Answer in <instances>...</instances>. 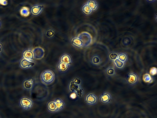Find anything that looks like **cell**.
Segmentation results:
<instances>
[{
    "label": "cell",
    "mask_w": 157,
    "mask_h": 118,
    "mask_svg": "<svg viewBox=\"0 0 157 118\" xmlns=\"http://www.w3.org/2000/svg\"><path fill=\"white\" fill-rule=\"evenodd\" d=\"M41 79L42 82L45 85L51 84L55 80V76L54 72L50 70H47L42 72L41 75Z\"/></svg>",
    "instance_id": "1"
},
{
    "label": "cell",
    "mask_w": 157,
    "mask_h": 118,
    "mask_svg": "<svg viewBox=\"0 0 157 118\" xmlns=\"http://www.w3.org/2000/svg\"><path fill=\"white\" fill-rule=\"evenodd\" d=\"M19 104L22 109L28 110L33 107L34 102L32 99L27 97L24 96L20 99Z\"/></svg>",
    "instance_id": "2"
},
{
    "label": "cell",
    "mask_w": 157,
    "mask_h": 118,
    "mask_svg": "<svg viewBox=\"0 0 157 118\" xmlns=\"http://www.w3.org/2000/svg\"><path fill=\"white\" fill-rule=\"evenodd\" d=\"M78 37L82 41L84 48L89 47L92 42V37L89 33L87 32H81Z\"/></svg>",
    "instance_id": "3"
},
{
    "label": "cell",
    "mask_w": 157,
    "mask_h": 118,
    "mask_svg": "<svg viewBox=\"0 0 157 118\" xmlns=\"http://www.w3.org/2000/svg\"><path fill=\"white\" fill-rule=\"evenodd\" d=\"M35 83V80L33 78H26L22 82V88L26 91H31L34 88Z\"/></svg>",
    "instance_id": "4"
},
{
    "label": "cell",
    "mask_w": 157,
    "mask_h": 118,
    "mask_svg": "<svg viewBox=\"0 0 157 118\" xmlns=\"http://www.w3.org/2000/svg\"><path fill=\"white\" fill-rule=\"evenodd\" d=\"M139 76L135 72H129L126 76V81L130 85H135L139 82Z\"/></svg>",
    "instance_id": "5"
},
{
    "label": "cell",
    "mask_w": 157,
    "mask_h": 118,
    "mask_svg": "<svg viewBox=\"0 0 157 118\" xmlns=\"http://www.w3.org/2000/svg\"><path fill=\"white\" fill-rule=\"evenodd\" d=\"M98 100L97 95L93 93H88L85 98V102L87 105H94L97 104Z\"/></svg>",
    "instance_id": "6"
},
{
    "label": "cell",
    "mask_w": 157,
    "mask_h": 118,
    "mask_svg": "<svg viewBox=\"0 0 157 118\" xmlns=\"http://www.w3.org/2000/svg\"><path fill=\"white\" fill-rule=\"evenodd\" d=\"M44 9L43 4H37L32 6L30 8V12L34 16H37L43 12Z\"/></svg>",
    "instance_id": "7"
},
{
    "label": "cell",
    "mask_w": 157,
    "mask_h": 118,
    "mask_svg": "<svg viewBox=\"0 0 157 118\" xmlns=\"http://www.w3.org/2000/svg\"><path fill=\"white\" fill-rule=\"evenodd\" d=\"M20 66L23 69H28L33 67L35 65L34 61L29 60L22 58L20 61Z\"/></svg>",
    "instance_id": "8"
},
{
    "label": "cell",
    "mask_w": 157,
    "mask_h": 118,
    "mask_svg": "<svg viewBox=\"0 0 157 118\" xmlns=\"http://www.w3.org/2000/svg\"><path fill=\"white\" fill-rule=\"evenodd\" d=\"M99 100L102 103L108 104L112 101V94L107 92H104L99 96Z\"/></svg>",
    "instance_id": "9"
},
{
    "label": "cell",
    "mask_w": 157,
    "mask_h": 118,
    "mask_svg": "<svg viewBox=\"0 0 157 118\" xmlns=\"http://www.w3.org/2000/svg\"><path fill=\"white\" fill-rule=\"evenodd\" d=\"M34 59H40L43 58L45 55L44 49L41 47H37L33 49Z\"/></svg>",
    "instance_id": "10"
},
{
    "label": "cell",
    "mask_w": 157,
    "mask_h": 118,
    "mask_svg": "<svg viewBox=\"0 0 157 118\" xmlns=\"http://www.w3.org/2000/svg\"><path fill=\"white\" fill-rule=\"evenodd\" d=\"M60 61L66 63L71 66L73 62L71 55L68 53H64L61 55L59 59Z\"/></svg>",
    "instance_id": "11"
},
{
    "label": "cell",
    "mask_w": 157,
    "mask_h": 118,
    "mask_svg": "<svg viewBox=\"0 0 157 118\" xmlns=\"http://www.w3.org/2000/svg\"><path fill=\"white\" fill-rule=\"evenodd\" d=\"M70 67L68 65L60 61L56 65L57 70L60 73H66L69 69Z\"/></svg>",
    "instance_id": "12"
},
{
    "label": "cell",
    "mask_w": 157,
    "mask_h": 118,
    "mask_svg": "<svg viewBox=\"0 0 157 118\" xmlns=\"http://www.w3.org/2000/svg\"><path fill=\"white\" fill-rule=\"evenodd\" d=\"M72 46L76 48H84L83 43L78 36L72 37L70 40Z\"/></svg>",
    "instance_id": "13"
},
{
    "label": "cell",
    "mask_w": 157,
    "mask_h": 118,
    "mask_svg": "<svg viewBox=\"0 0 157 118\" xmlns=\"http://www.w3.org/2000/svg\"><path fill=\"white\" fill-rule=\"evenodd\" d=\"M22 58L29 60L34 61L33 50L30 48L25 49L23 53Z\"/></svg>",
    "instance_id": "14"
},
{
    "label": "cell",
    "mask_w": 157,
    "mask_h": 118,
    "mask_svg": "<svg viewBox=\"0 0 157 118\" xmlns=\"http://www.w3.org/2000/svg\"><path fill=\"white\" fill-rule=\"evenodd\" d=\"M58 112L62 111L65 107L66 104L64 101L60 98H57L54 100Z\"/></svg>",
    "instance_id": "15"
},
{
    "label": "cell",
    "mask_w": 157,
    "mask_h": 118,
    "mask_svg": "<svg viewBox=\"0 0 157 118\" xmlns=\"http://www.w3.org/2000/svg\"><path fill=\"white\" fill-rule=\"evenodd\" d=\"M47 109L48 111L52 113L58 112L54 100L49 101L47 104Z\"/></svg>",
    "instance_id": "16"
},
{
    "label": "cell",
    "mask_w": 157,
    "mask_h": 118,
    "mask_svg": "<svg viewBox=\"0 0 157 118\" xmlns=\"http://www.w3.org/2000/svg\"><path fill=\"white\" fill-rule=\"evenodd\" d=\"M87 4L90 7L92 12L97 11L99 8V4L95 0H90L87 2Z\"/></svg>",
    "instance_id": "17"
},
{
    "label": "cell",
    "mask_w": 157,
    "mask_h": 118,
    "mask_svg": "<svg viewBox=\"0 0 157 118\" xmlns=\"http://www.w3.org/2000/svg\"><path fill=\"white\" fill-rule=\"evenodd\" d=\"M80 87L76 84L72 80L68 83V89L70 93H75L77 89Z\"/></svg>",
    "instance_id": "18"
},
{
    "label": "cell",
    "mask_w": 157,
    "mask_h": 118,
    "mask_svg": "<svg viewBox=\"0 0 157 118\" xmlns=\"http://www.w3.org/2000/svg\"><path fill=\"white\" fill-rule=\"evenodd\" d=\"M105 73L107 76L109 77H112L116 74V70L114 67H109L106 69Z\"/></svg>",
    "instance_id": "19"
},
{
    "label": "cell",
    "mask_w": 157,
    "mask_h": 118,
    "mask_svg": "<svg viewBox=\"0 0 157 118\" xmlns=\"http://www.w3.org/2000/svg\"><path fill=\"white\" fill-rule=\"evenodd\" d=\"M91 61L93 65L97 66L101 63L102 60L100 56L97 55H94L92 57Z\"/></svg>",
    "instance_id": "20"
},
{
    "label": "cell",
    "mask_w": 157,
    "mask_h": 118,
    "mask_svg": "<svg viewBox=\"0 0 157 118\" xmlns=\"http://www.w3.org/2000/svg\"><path fill=\"white\" fill-rule=\"evenodd\" d=\"M81 10L83 13L87 16H90L93 13L87 3L83 5L82 7Z\"/></svg>",
    "instance_id": "21"
},
{
    "label": "cell",
    "mask_w": 157,
    "mask_h": 118,
    "mask_svg": "<svg viewBox=\"0 0 157 118\" xmlns=\"http://www.w3.org/2000/svg\"><path fill=\"white\" fill-rule=\"evenodd\" d=\"M55 30L51 28H48L45 30L44 35L46 38L47 39H51L54 37L55 35Z\"/></svg>",
    "instance_id": "22"
},
{
    "label": "cell",
    "mask_w": 157,
    "mask_h": 118,
    "mask_svg": "<svg viewBox=\"0 0 157 118\" xmlns=\"http://www.w3.org/2000/svg\"><path fill=\"white\" fill-rule=\"evenodd\" d=\"M117 59L125 63L128 60V56L125 53H120L118 54Z\"/></svg>",
    "instance_id": "23"
},
{
    "label": "cell",
    "mask_w": 157,
    "mask_h": 118,
    "mask_svg": "<svg viewBox=\"0 0 157 118\" xmlns=\"http://www.w3.org/2000/svg\"><path fill=\"white\" fill-rule=\"evenodd\" d=\"M115 66L118 69L120 70L123 69L125 67L124 63L117 59L114 62Z\"/></svg>",
    "instance_id": "24"
},
{
    "label": "cell",
    "mask_w": 157,
    "mask_h": 118,
    "mask_svg": "<svg viewBox=\"0 0 157 118\" xmlns=\"http://www.w3.org/2000/svg\"><path fill=\"white\" fill-rule=\"evenodd\" d=\"M30 11L28 7H23L20 10V13L21 16L24 17L28 16L30 14Z\"/></svg>",
    "instance_id": "25"
},
{
    "label": "cell",
    "mask_w": 157,
    "mask_h": 118,
    "mask_svg": "<svg viewBox=\"0 0 157 118\" xmlns=\"http://www.w3.org/2000/svg\"><path fill=\"white\" fill-rule=\"evenodd\" d=\"M144 81L146 83L150 84L153 81V78L151 75L148 73L144 74L143 77Z\"/></svg>",
    "instance_id": "26"
},
{
    "label": "cell",
    "mask_w": 157,
    "mask_h": 118,
    "mask_svg": "<svg viewBox=\"0 0 157 118\" xmlns=\"http://www.w3.org/2000/svg\"><path fill=\"white\" fill-rule=\"evenodd\" d=\"M118 54L116 52H110L108 55V58L110 61L114 62L115 60L117 59Z\"/></svg>",
    "instance_id": "27"
},
{
    "label": "cell",
    "mask_w": 157,
    "mask_h": 118,
    "mask_svg": "<svg viewBox=\"0 0 157 118\" xmlns=\"http://www.w3.org/2000/svg\"><path fill=\"white\" fill-rule=\"evenodd\" d=\"M75 93L78 97L80 98L83 97L84 96L85 91L81 86L79 87L76 90Z\"/></svg>",
    "instance_id": "28"
},
{
    "label": "cell",
    "mask_w": 157,
    "mask_h": 118,
    "mask_svg": "<svg viewBox=\"0 0 157 118\" xmlns=\"http://www.w3.org/2000/svg\"><path fill=\"white\" fill-rule=\"evenodd\" d=\"M72 80L76 84L80 87L82 86V80L79 78L76 77L72 79Z\"/></svg>",
    "instance_id": "29"
},
{
    "label": "cell",
    "mask_w": 157,
    "mask_h": 118,
    "mask_svg": "<svg viewBox=\"0 0 157 118\" xmlns=\"http://www.w3.org/2000/svg\"><path fill=\"white\" fill-rule=\"evenodd\" d=\"M157 69L155 67H153L151 68L150 71V73L152 75H156L157 74Z\"/></svg>",
    "instance_id": "30"
},
{
    "label": "cell",
    "mask_w": 157,
    "mask_h": 118,
    "mask_svg": "<svg viewBox=\"0 0 157 118\" xmlns=\"http://www.w3.org/2000/svg\"><path fill=\"white\" fill-rule=\"evenodd\" d=\"M8 4V2L6 1H0V5L3 6L7 5Z\"/></svg>",
    "instance_id": "31"
},
{
    "label": "cell",
    "mask_w": 157,
    "mask_h": 118,
    "mask_svg": "<svg viewBox=\"0 0 157 118\" xmlns=\"http://www.w3.org/2000/svg\"><path fill=\"white\" fill-rule=\"evenodd\" d=\"M4 50V45L3 44L0 42V54H1Z\"/></svg>",
    "instance_id": "32"
},
{
    "label": "cell",
    "mask_w": 157,
    "mask_h": 118,
    "mask_svg": "<svg viewBox=\"0 0 157 118\" xmlns=\"http://www.w3.org/2000/svg\"><path fill=\"white\" fill-rule=\"evenodd\" d=\"M2 22L1 20L0 19V30H1V28L2 27Z\"/></svg>",
    "instance_id": "33"
},
{
    "label": "cell",
    "mask_w": 157,
    "mask_h": 118,
    "mask_svg": "<svg viewBox=\"0 0 157 118\" xmlns=\"http://www.w3.org/2000/svg\"><path fill=\"white\" fill-rule=\"evenodd\" d=\"M155 1H147V2H154Z\"/></svg>",
    "instance_id": "34"
},
{
    "label": "cell",
    "mask_w": 157,
    "mask_h": 118,
    "mask_svg": "<svg viewBox=\"0 0 157 118\" xmlns=\"http://www.w3.org/2000/svg\"><path fill=\"white\" fill-rule=\"evenodd\" d=\"M0 118H2V117H1V116H0Z\"/></svg>",
    "instance_id": "35"
},
{
    "label": "cell",
    "mask_w": 157,
    "mask_h": 118,
    "mask_svg": "<svg viewBox=\"0 0 157 118\" xmlns=\"http://www.w3.org/2000/svg\"><path fill=\"white\" fill-rule=\"evenodd\" d=\"M0 55H1V54H0Z\"/></svg>",
    "instance_id": "36"
}]
</instances>
